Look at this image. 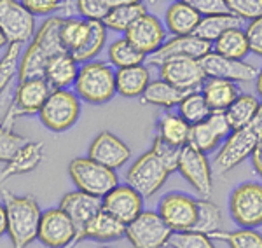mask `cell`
Masks as SVG:
<instances>
[{"mask_svg":"<svg viewBox=\"0 0 262 248\" xmlns=\"http://www.w3.org/2000/svg\"><path fill=\"white\" fill-rule=\"evenodd\" d=\"M61 16H49L35 32L25 54H21L18 65V81L44 77L46 66L56 54L67 51L61 42Z\"/></svg>","mask_w":262,"mask_h":248,"instance_id":"1","label":"cell"},{"mask_svg":"<svg viewBox=\"0 0 262 248\" xmlns=\"http://www.w3.org/2000/svg\"><path fill=\"white\" fill-rule=\"evenodd\" d=\"M2 203L7 213V234L12 248H27L37 239L42 210L32 196H14L2 191Z\"/></svg>","mask_w":262,"mask_h":248,"instance_id":"2","label":"cell"},{"mask_svg":"<svg viewBox=\"0 0 262 248\" xmlns=\"http://www.w3.org/2000/svg\"><path fill=\"white\" fill-rule=\"evenodd\" d=\"M262 142V103L259 108V114L252 123H248L243 128L232 129L229 137L226 138L221 150L213 159V166L219 173H227L234 170L238 165H242L248 155H252Z\"/></svg>","mask_w":262,"mask_h":248,"instance_id":"3","label":"cell"},{"mask_svg":"<svg viewBox=\"0 0 262 248\" xmlns=\"http://www.w3.org/2000/svg\"><path fill=\"white\" fill-rule=\"evenodd\" d=\"M74 93L91 105L107 103L116 91V72L107 61L91 60L81 65L74 84Z\"/></svg>","mask_w":262,"mask_h":248,"instance_id":"4","label":"cell"},{"mask_svg":"<svg viewBox=\"0 0 262 248\" xmlns=\"http://www.w3.org/2000/svg\"><path fill=\"white\" fill-rule=\"evenodd\" d=\"M69 175L77 191L96 197H103L119 186L116 171L93 161L91 157H75L70 161Z\"/></svg>","mask_w":262,"mask_h":248,"instance_id":"5","label":"cell"},{"mask_svg":"<svg viewBox=\"0 0 262 248\" xmlns=\"http://www.w3.org/2000/svg\"><path fill=\"white\" fill-rule=\"evenodd\" d=\"M42 124L54 133L70 129L81 116L79 96L70 89H53L39 112Z\"/></svg>","mask_w":262,"mask_h":248,"instance_id":"6","label":"cell"},{"mask_svg":"<svg viewBox=\"0 0 262 248\" xmlns=\"http://www.w3.org/2000/svg\"><path fill=\"white\" fill-rule=\"evenodd\" d=\"M173 231L158 212L143 210L126 226V238L133 248H164L170 243Z\"/></svg>","mask_w":262,"mask_h":248,"instance_id":"7","label":"cell"},{"mask_svg":"<svg viewBox=\"0 0 262 248\" xmlns=\"http://www.w3.org/2000/svg\"><path fill=\"white\" fill-rule=\"evenodd\" d=\"M51 84L46 81V77H35L27 79V81H19L18 87L14 91V98L11 102V107L4 117L2 124L12 128V121L21 116H33L39 114L44 107L46 100L49 98Z\"/></svg>","mask_w":262,"mask_h":248,"instance_id":"8","label":"cell"},{"mask_svg":"<svg viewBox=\"0 0 262 248\" xmlns=\"http://www.w3.org/2000/svg\"><path fill=\"white\" fill-rule=\"evenodd\" d=\"M170 171L158 159L152 150L142 154L126 173V184L131 186L143 197H152L168 180Z\"/></svg>","mask_w":262,"mask_h":248,"instance_id":"9","label":"cell"},{"mask_svg":"<svg viewBox=\"0 0 262 248\" xmlns=\"http://www.w3.org/2000/svg\"><path fill=\"white\" fill-rule=\"evenodd\" d=\"M231 217L239 228L262 226V184L245 182L231 192Z\"/></svg>","mask_w":262,"mask_h":248,"instance_id":"10","label":"cell"},{"mask_svg":"<svg viewBox=\"0 0 262 248\" xmlns=\"http://www.w3.org/2000/svg\"><path fill=\"white\" fill-rule=\"evenodd\" d=\"M0 30L7 44H25L37 32L35 16L19 0H4L0 4Z\"/></svg>","mask_w":262,"mask_h":248,"instance_id":"11","label":"cell"},{"mask_svg":"<svg viewBox=\"0 0 262 248\" xmlns=\"http://www.w3.org/2000/svg\"><path fill=\"white\" fill-rule=\"evenodd\" d=\"M37 239L48 248H69L77 241V229L60 207L49 208L42 212Z\"/></svg>","mask_w":262,"mask_h":248,"instance_id":"12","label":"cell"},{"mask_svg":"<svg viewBox=\"0 0 262 248\" xmlns=\"http://www.w3.org/2000/svg\"><path fill=\"white\" fill-rule=\"evenodd\" d=\"M159 79L173 84L185 93H191L205 84L206 74L201 61L196 58H170L159 65Z\"/></svg>","mask_w":262,"mask_h":248,"instance_id":"13","label":"cell"},{"mask_svg":"<svg viewBox=\"0 0 262 248\" xmlns=\"http://www.w3.org/2000/svg\"><path fill=\"white\" fill-rule=\"evenodd\" d=\"M179 171L201 197H210L213 189L212 166L205 152L189 144L184 145L180 152Z\"/></svg>","mask_w":262,"mask_h":248,"instance_id":"14","label":"cell"},{"mask_svg":"<svg viewBox=\"0 0 262 248\" xmlns=\"http://www.w3.org/2000/svg\"><path fill=\"white\" fill-rule=\"evenodd\" d=\"M158 213L163 220L170 226L173 233L177 231H189L196 224L198 201L184 192H170L159 201Z\"/></svg>","mask_w":262,"mask_h":248,"instance_id":"15","label":"cell"},{"mask_svg":"<svg viewBox=\"0 0 262 248\" xmlns=\"http://www.w3.org/2000/svg\"><path fill=\"white\" fill-rule=\"evenodd\" d=\"M210 51H212V44L200 39L194 33L192 35H173L171 39H166V42L158 51L147 56L145 61L152 66H159L170 58H196V60H201Z\"/></svg>","mask_w":262,"mask_h":248,"instance_id":"16","label":"cell"},{"mask_svg":"<svg viewBox=\"0 0 262 248\" xmlns=\"http://www.w3.org/2000/svg\"><path fill=\"white\" fill-rule=\"evenodd\" d=\"M203 70L206 74V79H224L231 82H248L255 81L257 66L243 60H232V58L221 56V54L210 51L206 56L201 58Z\"/></svg>","mask_w":262,"mask_h":248,"instance_id":"17","label":"cell"},{"mask_svg":"<svg viewBox=\"0 0 262 248\" xmlns=\"http://www.w3.org/2000/svg\"><path fill=\"white\" fill-rule=\"evenodd\" d=\"M232 131L226 112H212L203 123L191 126L189 145L196 147L198 150L208 154L213 152L222 140H226Z\"/></svg>","mask_w":262,"mask_h":248,"instance_id":"18","label":"cell"},{"mask_svg":"<svg viewBox=\"0 0 262 248\" xmlns=\"http://www.w3.org/2000/svg\"><path fill=\"white\" fill-rule=\"evenodd\" d=\"M101 208L128 226L143 212V196L128 184L117 186L101 197Z\"/></svg>","mask_w":262,"mask_h":248,"instance_id":"19","label":"cell"},{"mask_svg":"<svg viewBox=\"0 0 262 248\" xmlns=\"http://www.w3.org/2000/svg\"><path fill=\"white\" fill-rule=\"evenodd\" d=\"M124 37L138 51H142L145 56H150L166 42V30L154 14L147 12L138 21H135L133 27L124 33Z\"/></svg>","mask_w":262,"mask_h":248,"instance_id":"20","label":"cell"},{"mask_svg":"<svg viewBox=\"0 0 262 248\" xmlns=\"http://www.w3.org/2000/svg\"><path fill=\"white\" fill-rule=\"evenodd\" d=\"M88 157H91L93 161L100 163V165L111 168V170H117V168L124 166L129 161L131 150L114 133L101 131L91 142L90 150H88Z\"/></svg>","mask_w":262,"mask_h":248,"instance_id":"21","label":"cell"},{"mask_svg":"<svg viewBox=\"0 0 262 248\" xmlns=\"http://www.w3.org/2000/svg\"><path fill=\"white\" fill-rule=\"evenodd\" d=\"M60 208L70 217V220L74 222L75 229H77V241H75V245H77L81 241L86 226L101 210V197L86 194L82 191H74L61 197Z\"/></svg>","mask_w":262,"mask_h":248,"instance_id":"22","label":"cell"},{"mask_svg":"<svg viewBox=\"0 0 262 248\" xmlns=\"http://www.w3.org/2000/svg\"><path fill=\"white\" fill-rule=\"evenodd\" d=\"M79 69H81V63L75 60L74 54L63 51L49 60L44 77L53 89H70L75 84Z\"/></svg>","mask_w":262,"mask_h":248,"instance_id":"23","label":"cell"},{"mask_svg":"<svg viewBox=\"0 0 262 248\" xmlns=\"http://www.w3.org/2000/svg\"><path fill=\"white\" fill-rule=\"evenodd\" d=\"M122 236H126V224H122L121 220H117L116 217L101 208L90 220V224L86 226L81 241L82 239H91V241L108 243L117 241Z\"/></svg>","mask_w":262,"mask_h":248,"instance_id":"24","label":"cell"},{"mask_svg":"<svg viewBox=\"0 0 262 248\" xmlns=\"http://www.w3.org/2000/svg\"><path fill=\"white\" fill-rule=\"evenodd\" d=\"M42 159H44V144L42 142H27L18 150V154L6 163V166L0 171V178L4 182L9 176L28 173L40 165Z\"/></svg>","mask_w":262,"mask_h":248,"instance_id":"25","label":"cell"},{"mask_svg":"<svg viewBox=\"0 0 262 248\" xmlns=\"http://www.w3.org/2000/svg\"><path fill=\"white\" fill-rule=\"evenodd\" d=\"M150 82V74L145 65L126 66L116 70V91L124 98L142 96Z\"/></svg>","mask_w":262,"mask_h":248,"instance_id":"26","label":"cell"},{"mask_svg":"<svg viewBox=\"0 0 262 248\" xmlns=\"http://www.w3.org/2000/svg\"><path fill=\"white\" fill-rule=\"evenodd\" d=\"M203 16L196 12L191 6L184 2V0H175L166 11V27L168 32L173 35H192L196 32L198 25H200Z\"/></svg>","mask_w":262,"mask_h":248,"instance_id":"27","label":"cell"},{"mask_svg":"<svg viewBox=\"0 0 262 248\" xmlns=\"http://www.w3.org/2000/svg\"><path fill=\"white\" fill-rule=\"evenodd\" d=\"M201 95L205 96L212 112H226L239 96V89L236 82L224 79H206L201 86Z\"/></svg>","mask_w":262,"mask_h":248,"instance_id":"28","label":"cell"},{"mask_svg":"<svg viewBox=\"0 0 262 248\" xmlns=\"http://www.w3.org/2000/svg\"><path fill=\"white\" fill-rule=\"evenodd\" d=\"M242 25H243V19H239L238 16L231 14V12L203 16L196 32H194V35H198L200 39L213 44L222 33L229 32L232 28H242Z\"/></svg>","mask_w":262,"mask_h":248,"instance_id":"29","label":"cell"},{"mask_svg":"<svg viewBox=\"0 0 262 248\" xmlns=\"http://www.w3.org/2000/svg\"><path fill=\"white\" fill-rule=\"evenodd\" d=\"M185 91L175 87L173 84L158 79V81H150L147 89L143 91L140 96L142 102L147 105H154V107H163V108H173L179 107V103L185 98Z\"/></svg>","mask_w":262,"mask_h":248,"instance_id":"30","label":"cell"},{"mask_svg":"<svg viewBox=\"0 0 262 248\" xmlns=\"http://www.w3.org/2000/svg\"><path fill=\"white\" fill-rule=\"evenodd\" d=\"M189 134H191V124L179 112L166 110L158 119V137L171 142V144L179 147L187 145Z\"/></svg>","mask_w":262,"mask_h":248,"instance_id":"31","label":"cell"},{"mask_svg":"<svg viewBox=\"0 0 262 248\" xmlns=\"http://www.w3.org/2000/svg\"><path fill=\"white\" fill-rule=\"evenodd\" d=\"M212 51L221 56L232 58V60H243L250 53L247 33L243 28H232V30L222 33L212 44Z\"/></svg>","mask_w":262,"mask_h":248,"instance_id":"32","label":"cell"},{"mask_svg":"<svg viewBox=\"0 0 262 248\" xmlns=\"http://www.w3.org/2000/svg\"><path fill=\"white\" fill-rule=\"evenodd\" d=\"M260 100L253 95H245L239 93L238 98L231 103V107L226 110V117L229 121L231 129H238L247 126L255 119V116L259 114L260 108Z\"/></svg>","mask_w":262,"mask_h":248,"instance_id":"33","label":"cell"},{"mask_svg":"<svg viewBox=\"0 0 262 248\" xmlns=\"http://www.w3.org/2000/svg\"><path fill=\"white\" fill-rule=\"evenodd\" d=\"M222 229V212L210 197H201L198 199V215L196 224H194L192 231L203 233L206 236L213 238Z\"/></svg>","mask_w":262,"mask_h":248,"instance_id":"34","label":"cell"},{"mask_svg":"<svg viewBox=\"0 0 262 248\" xmlns=\"http://www.w3.org/2000/svg\"><path fill=\"white\" fill-rule=\"evenodd\" d=\"M143 14H147V9L143 4L112 7V9L108 11L107 18L103 19V25L107 27V30H112L117 33H126L131 27H133L135 21L140 19Z\"/></svg>","mask_w":262,"mask_h":248,"instance_id":"35","label":"cell"},{"mask_svg":"<svg viewBox=\"0 0 262 248\" xmlns=\"http://www.w3.org/2000/svg\"><path fill=\"white\" fill-rule=\"evenodd\" d=\"M147 60V56L142 51H138L126 37L116 39L108 46V63L116 69H126V66L142 65Z\"/></svg>","mask_w":262,"mask_h":248,"instance_id":"36","label":"cell"},{"mask_svg":"<svg viewBox=\"0 0 262 248\" xmlns=\"http://www.w3.org/2000/svg\"><path fill=\"white\" fill-rule=\"evenodd\" d=\"M105 40H107V27L103 25V21H90V33H88L86 42L72 54L81 65L86 61H91L101 53Z\"/></svg>","mask_w":262,"mask_h":248,"instance_id":"37","label":"cell"},{"mask_svg":"<svg viewBox=\"0 0 262 248\" xmlns=\"http://www.w3.org/2000/svg\"><path fill=\"white\" fill-rule=\"evenodd\" d=\"M90 33V21L82 18H63L61 42L69 53H75L86 42Z\"/></svg>","mask_w":262,"mask_h":248,"instance_id":"38","label":"cell"},{"mask_svg":"<svg viewBox=\"0 0 262 248\" xmlns=\"http://www.w3.org/2000/svg\"><path fill=\"white\" fill-rule=\"evenodd\" d=\"M179 114L192 126L203 123L206 117L212 114V108L208 107V103H206L205 96L201 95V91H191L179 103Z\"/></svg>","mask_w":262,"mask_h":248,"instance_id":"39","label":"cell"},{"mask_svg":"<svg viewBox=\"0 0 262 248\" xmlns=\"http://www.w3.org/2000/svg\"><path fill=\"white\" fill-rule=\"evenodd\" d=\"M213 238L226 241L229 248H262V233L253 228H239L229 233H217Z\"/></svg>","mask_w":262,"mask_h":248,"instance_id":"40","label":"cell"},{"mask_svg":"<svg viewBox=\"0 0 262 248\" xmlns=\"http://www.w3.org/2000/svg\"><path fill=\"white\" fill-rule=\"evenodd\" d=\"M19 58H21L19 44H9L6 54L0 58V95L9 86V82L14 79V75H18Z\"/></svg>","mask_w":262,"mask_h":248,"instance_id":"41","label":"cell"},{"mask_svg":"<svg viewBox=\"0 0 262 248\" xmlns=\"http://www.w3.org/2000/svg\"><path fill=\"white\" fill-rule=\"evenodd\" d=\"M152 152L158 155V159L163 163L164 168L168 171H175L179 170V161H180V152H182V147L171 144V142L164 140V138L158 137L156 134L154 138V144H152Z\"/></svg>","mask_w":262,"mask_h":248,"instance_id":"42","label":"cell"},{"mask_svg":"<svg viewBox=\"0 0 262 248\" xmlns=\"http://www.w3.org/2000/svg\"><path fill=\"white\" fill-rule=\"evenodd\" d=\"M27 138L12 131V128L0 123V163H7L27 144Z\"/></svg>","mask_w":262,"mask_h":248,"instance_id":"43","label":"cell"},{"mask_svg":"<svg viewBox=\"0 0 262 248\" xmlns=\"http://www.w3.org/2000/svg\"><path fill=\"white\" fill-rule=\"evenodd\" d=\"M168 245L171 248H215L212 238L192 229L173 233Z\"/></svg>","mask_w":262,"mask_h":248,"instance_id":"44","label":"cell"},{"mask_svg":"<svg viewBox=\"0 0 262 248\" xmlns=\"http://www.w3.org/2000/svg\"><path fill=\"white\" fill-rule=\"evenodd\" d=\"M231 14L243 21H252L262 16V0H224Z\"/></svg>","mask_w":262,"mask_h":248,"instance_id":"45","label":"cell"},{"mask_svg":"<svg viewBox=\"0 0 262 248\" xmlns=\"http://www.w3.org/2000/svg\"><path fill=\"white\" fill-rule=\"evenodd\" d=\"M75 9L82 19L103 21L111 7H108L107 0H75Z\"/></svg>","mask_w":262,"mask_h":248,"instance_id":"46","label":"cell"},{"mask_svg":"<svg viewBox=\"0 0 262 248\" xmlns=\"http://www.w3.org/2000/svg\"><path fill=\"white\" fill-rule=\"evenodd\" d=\"M33 16H51L53 12L63 9L67 0H19Z\"/></svg>","mask_w":262,"mask_h":248,"instance_id":"47","label":"cell"},{"mask_svg":"<svg viewBox=\"0 0 262 248\" xmlns=\"http://www.w3.org/2000/svg\"><path fill=\"white\" fill-rule=\"evenodd\" d=\"M245 33H247L248 44H250V53L262 58V16L248 21Z\"/></svg>","mask_w":262,"mask_h":248,"instance_id":"48","label":"cell"},{"mask_svg":"<svg viewBox=\"0 0 262 248\" xmlns=\"http://www.w3.org/2000/svg\"><path fill=\"white\" fill-rule=\"evenodd\" d=\"M184 2L187 4V6H191L196 12H200L201 16L229 12L224 0H184Z\"/></svg>","mask_w":262,"mask_h":248,"instance_id":"49","label":"cell"},{"mask_svg":"<svg viewBox=\"0 0 262 248\" xmlns=\"http://www.w3.org/2000/svg\"><path fill=\"white\" fill-rule=\"evenodd\" d=\"M252 165H253V170L257 171V175L262 178V142L257 145V149L252 152Z\"/></svg>","mask_w":262,"mask_h":248,"instance_id":"50","label":"cell"},{"mask_svg":"<svg viewBox=\"0 0 262 248\" xmlns=\"http://www.w3.org/2000/svg\"><path fill=\"white\" fill-rule=\"evenodd\" d=\"M7 233V213L4 203H0V238Z\"/></svg>","mask_w":262,"mask_h":248,"instance_id":"51","label":"cell"},{"mask_svg":"<svg viewBox=\"0 0 262 248\" xmlns=\"http://www.w3.org/2000/svg\"><path fill=\"white\" fill-rule=\"evenodd\" d=\"M108 7H119V6H133V4H143V0H107Z\"/></svg>","mask_w":262,"mask_h":248,"instance_id":"52","label":"cell"},{"mask_svg":"<svg viewBox=\"0 0 262 248\" xmlns=\"http://www.w3.org/2000/svg\"><path fill=\"white\" fill-rule=\"evenodd\" d=\"M255 87H257V93L262 98V69L257 72V77H255Z\"/></svg>","mask_w":262,"mask_h":248,"instance_id":"53","label":"cell"},{"mask_svg":"<svg viewBox=\"0 0 262 248\" xmlns=\"http://www.w3.org/2000/svg\"><path fill=\"white\" fill-rule=\"evenodd\" d=\"M6 44H7V39H6V35H4V32L0 30V48H4Z\"/></svg>","mask_w":262,"mask_h":248,"instance_id":"54","label":"cell"},{"mask_svg":"<svg viewBox=\"0 0 262 248\" xmlns=\"http://www.w3.org/2000/svg\"><path fill=\"white\" fill-rule=\"evenodd\" d=\"M101 248H108V246H101Z\"/></svg>","mask_w":262,"mask_h":248,"instance_id":"55","label":"cell"},{"mask_svg":"<svg viewBox=\"0 0 262 248\" xmlns=\"http://www.w3.org/2000/svg\"><path fill=\"white\" fill-rule=\"evenodd\" d=\"M67 2H72V0H67Z\"/></svg>","mask_w":262,"mask_h":248,"instance_id":"56","label":"cell"},{"mask_svg":"<svg viewBox=\"0 0 262 248\" xmlns=\"http://www.w3.org/2000/svg\"><path fill=\"white\" fill-rule=\"evenodd\" d=\"M2 2H4V0H0V4H2Z\"/></svg>","mask_w":262,"mask_h":248,"instance_id":"57","label":"cell"},{"mask_svg":"<svg viewBox=\"0 0 262 248\" xmlns=\"http://www.w3.org/2000/svg\"><path fill=\"white\" fill-rule=\"evenodd\" d=\"M173 2H175V0H173Z\"/></svg>","mask_w":262,"mask_h":248,"instance_id":"58","label":"cell"},{"mask_svg":"<svg viewBox=\"0 0 262 248\" xmlns=\"http://www.w3.org/2000/svg\"><path fill=\"white\" fill-rule=\"evenodd\" d=\"M0 184H2V182H0Z\"/></svg>","mask_w":262,"mask_h":248,"instance_id":"59","label":"cell"}]
</instances>
